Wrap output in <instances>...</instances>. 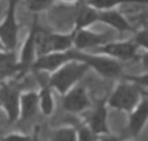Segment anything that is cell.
Returning <instances> with one entry per match:
<instances>
[{
    "instance_id": "6da1fadb",
    "label": "cell",
    "mask_w": 148,
    "mask_h": 141,
    "mask_svg": "<svg viewBox=\"0 0 148 141\" xmlns=\"http://www.w3.org/2000/svg\"><path fill=\"white\" fill-rule=\"evenodd\" d=\"M90 71V67L81 61H70L62 65L55 73L49 74L48 84L52 89L57 91L61 96L78 85L81 80Z\"/></svg>"
},
{
    "instance_id": "7a4b0ae2",
    "label": "cell",
    "mask_w": 148,
    "mask_h": 141,
    "mask_svg": "<svg viewBox=\"0 0 148 141\" xmlns=\"http://www.w3.org/2000/svg\"><path fill=\"white\" fill-rule=\"evenodd\" d=\"M142 97H143V91L138 85L125 79H120L112 92L107 96V106L113 110L129 114L140 102Z\"/></svg>"
},
{
    "instance_id": "3957f363",
    "label": "cell",
    "mask_w": 148,
    "mask_h": 141,
    "mask_svg": "<svg viewBox=\"0 0 148 141\" xmlns=\"http://www.w3.org/2000/svg\"><path fill=\"white\" fill-rule=\"evenodd\" d=\"M75 61H81L104 79H121L123 75V64L104 54L91 52H79L75 49Z\"/></svg>"
},
{
    "instance_id": "277c9868",
    "label": "cell",
    "mask_w": 148,
    "mask_h": 141,
    "mask_svg": "<svg viewBox=\"0 0 148 141\" xmlns=\"http://www.w3.org/2000/svg\"><path fill=\"white\" fill-rule=\"evenodd\" d=\"M74 31L53 33L39 26L36 34V56L40 57L49 53H62L73 49Z\"/></svg>"
},
{
    "instance_id": "5b68a950",
    "label": "cell",
    "mask_w": 148,
    "mask_h": 141,
    "mask_svg": "<svg viewBox=\"0 0 148 141\" xmlns=\"http://www.w3.org/2000/svg\"><path fill=\"white\" fill-rule=\"evenodd\" d=\"M20 0H8L7 9L0 21V40L5 51L13 52L18 44L20 25L17 21V5Z\"/></svg>"
},
{
    "instance_id": "8992f818",
    "label": "cell",
    "mask_w": 148,
    "mask_h": 141,
    "mask_svg": "<svg viewBox=\"0 0 148 141\" xmlns=\"http://www.w3.org/2000/svg\"><path fill=\"white\" fill-rule=\"evenodd\" d=\"M139 47L133 38L125 39V40H112L105 43L104 45L99 47V48L91 51V53L96 54H104L110 58L116 60L120 62H130V61H136L140 58L139 54Z\"/></svg>"
},
{
    "instance_id": "52a82bcc",
    "label": "cell",
    "mask_w": 148,
    "mask_h": 141,
    "mask_svg": "<svg viewBox=\"0 0 148 141\" xmlns=\"http://www.w3.org/2000/svg\"><path fill=\"white\" fill-rule=\"evenodd\" d=\"M108 110L109 108L107 106V96L97 98V100L92 101V106L86 111L87 114L83 119L84 123L100 137L110 135Z\"/></svg>"
},
{
    "instance_id": "ba28073f",
    "label": "cell",
    "mask_w": 148,
    "mask_h": 141,
    "mask_svg": "<svg viewBox=\"0 0 148 141\" xmlns=\"http://www.w3.org/2000/svg\"><path fill=\"white\" fill-rule=\"evenodd\" d=\"M39 26L40 25L38 23V16H35L30 28H29L27 35L22 43L20 54H18V65H20L21 75L25 74L27 70H30L35 60L38 58L36 56V34H38Z\"/></svg>"
},
{
    "instance_id": "9c48e42d",
    "label": "cell",
    "mask_w": 148,
    "mask_h": 141,
    "mask_svg": "<svg viewBox=\"0 0 148 141\" xmlns=\"http://www.w3.org/2000/svg\"><path fill=\"white\" fill-rule=\"evenodd\" d=\"M62 109L70 114H83L92 106V100L86 87L78 84L62 96Z\"/></svg>"
},
{
    "instance_id": "30bf717a",
    "label": "cell",
    "mask_w": 148,
    "mask_h": 141,
    "mask_svg": "<svg viewBox=\"0 0 148 141\" xmlns=\"http://www.w3.org/2000/svg\"><path fill=\"white\" fill-rule=\"evenodd\" d=\"M74 44L73 48L79 52L94 51L99 47L104 45L108 41H112L113 38L108 35V33H96L91 28H81V30H74Z\"/></svg>"
},
{
    "instance_id": "8fae6325",
    "label": "cell",
    "mask_w": 148,
    "mask_h": 141,
    "mask_svg": "<svg viewBox=\"0 0 148 141\" xmlns=\"http://www.w3.org/2000/svg\"><path fill=\"white\" fill-rule=\"evenodd\" d=\"M148 123V97L143 93L140 102L134 108L133 111L127 114L126 135L133 140H136L143 132L144 127Z\"/></svg>"
},
{
    "instance_id": "7c38bea8",
    "label": "cell",
    "mask_w": 148,
    "mask_h": 141,
    "mask_svg": "<svg viewBox=\"0 0 148 141\" xmlns=\"http://www.w3.org/2000/svg\"><path fill=\"white\" fill-rule=\"evenodd\" d=\"M70 61H75V49L74 48L68 52H62V53H49L38 57L31 69L36 73L52 74L57 69H60L62 65Z\"/></svg>"
},
{
    "instance_id": "4fadbf2b",
    "label": "cell",
    "mask_w": 148,
    "mask_h": 141,
    "mask_svg": "<svg viewBox=\"0 0 148 141\" xmlns=\"http://www.w3.org/2000/svg\"><path fill=\"white\" fill-rule=\"evenodd\" d=\"M99 22L109 26L114 31L120 34L123 33H135L136 28L131 23V21L121 12L120 9H108L99 12Z\"/></svg>"
},
{
    "instance_id": "5bb4252c",
    "label": "cell",
    "mask_w": 148,
    "mask_h": 141,
    "mask_svg": "<svg viewBox=\"0 0 148 141\" xmlns=\"http://www.w3.org/2000/svg\"><path fill=\"white\" fill-rule=\"evenodd\" d=\"M20 95L21 92L17 88L4 84V98L1 108H4L9 122L20 119Z\"/></svg>"
},
{
    "instance_id": "9a60e30c",
    "label": "cell",
    "mask_w": 148,
    "mask_h": 141,
    "mask_svg": "<svg viewBox=\"0 0 148 141\" xmlns=\"http://www.w3.org/2000/svg\"><path fill=\"white\" fill-rule=\"evenodd\" d=\"M39 109V97L35 91H25L20 95V118L22 121L33 118Z\"/></svg>"
},
{
    "instance_id": "2e32d148",
    "label": "cell",
    "mask_w": 148,
    "mask_h": 141,
    "mask_svg": "<svg viewBox=\"0 0 148 141\" xmlns=\"http://www.w3.org/2000/svg\"><path fill=\"white\" fill-rule=\"evenodd\" d=\"M82 3V1H81ZM99 22V10L86 5L82 3L79 8L77 9L75 18H74V30L81 28H90L94 23Z\"/></svg>"
},
{
    "instance_id": "e0dca14e",
    "label": "cell",
    "mask_w": 148,
    "mask_h": 141,
    "mask_svg": "<svg viewBox=\"0 0 148 141\" xmlns=\"http://www.w3.org/2000/svg\"><path fill=\"white\" fill-rule=\"evenodd\" d=\"M20 74L21 70L18 65V56L14 54V51L0 52V80Z\"/></svg>"
},
{
    "instance_id": "ac0fdd59",
    "label": "cell",
    "mask_w": 148,
    "mask_h": 141,
    "mask_svg": "<svg viewBox=\"0 0 148 141\" xmlns=\"http://www.w3.org/2000/svg\"><path fill=\"white\" fill-rule=\"evenodd\" d=\"M86 5L94 8L96 10H108V9H117L121 5L126 4H143L148 5V0H82Z\"/></svg>"
},
{
    "instance_id": "d6986e66",
    "label": "cell",
    "mask_w": 148,
    "mask_h": 141,
    "mask_svg": "<svg viewBox=\"0 0 148 141\" xmlns=\"http://www.w3.org/2000/svg\"><path fill=\"white\" fill-rule=\"evenodd\" d=\"M39 97V109L44 115H51L55 111V98L52 93V88L49 87L48 80L47 83H43L40 89L38 91Z\"/></svg>"
},
{
    "instance_id": "ffe728a7",
    "label": "cell",
    "mask_w": 148,
    "mask_h": 141,
    "mask_svg": "<svg viewBox=\"0 0 148 141\" xmlns=\"http://www.w3.org/2000/svg\"><path fill=\"white\" fill-rule=\"evenodd\" d=\"M49 141H77V132L74 126H64L55 129Z\"/></svg>"
},
{
    "instance_id": "44dd1931",
    "label": "cell",
    "mask_w": 148,
    "mask_h": 141,
    "mask_svg": "<svg viewBox=\"0 0 148 141\" xmlns=\"http://www.w3.org/2000/svg\"><path fill=\"white\" fill-rule=\"evenodd\" d=\"M22 1L26 8L36 16L38 13L46 12L49 8H52L56 0H22Z\"/></svg>"
},
{
    "instance_id": "7402d4cb",
    "label": "cell",
    "mask_w": 148,
    "mask_h": 141,
    "mask_svg": "<svg viewBox=\"0 0 148 141\" xmlns=\"http://www.w3.org/2000/svg\"><path fill=\"white\" fill-rule=\"evenodd\" d=\"M77 132V141H99L100 136H97L84 122L79 123L78 126H74Z\"/></svg>"
},
{
    "instance_id": "603a6c76",
    "label": "cell",
    "mask_w": 148,
    "mask_h": 141,
    "mask_svg": "<svg viewBox=\"0 0 148 141\" xmlns=\"http://www.w3.org/2000/svg\"><path fill=\"white\" fill-rule=\"evenodd\" d=\"M121 79H125L127 82L134 83L142 91L148 92V71L143 73V74H123Z\"/></svg>"
},
{
    "instance_id": "cb8c5ba5",
    "label": "cell",
    "mask_w": 148,
    "mask_h": 141,
    "mask_svg": "<svg viewBox=\"0 0 148 141\" xmlns=\"http://www.w3.org/2000/svg\"><path fill=\"white\" fill-rule=\"evenodd\" d=\"M133 40L138 44L139 48H143L146 49V52H148V26L136 28V31L134 33Z\"/></svg>"
},
{
    "instance_id": "d4e9b609",
    "label": "cell",
    "mask_w": 148,
    "mask_h": 141,
    "mask_svg": "<svg viewBox=\"0 0 148 141\" xmlns=\"http://www.w3.org/2000/svg\"><path fill=\"white\" fill-rule=\"evenodd\" d=\"M36 140H38V135L36 134L34 137L26 136V135H20V134H12L3 139V141H36Z\"/></svg>"
},
{
    "instance_id": "484cf974",
    "label": "cell",
    "mask_w": 148,
    "mask_h": 141,
    "mask_svg": "<svg viewBox=\"0 0 148 141\" xmlns=\"http://www.w3.org/2000/svg\"><path fill=\"white\" fill-rule=\"evenodd\" d=\"M129 20H130V21H131V20L139 21V22H143L144 26H147V25H148V7H147L142 13H139V14H136V16H134V17L129 18Z\"/></svg>"
},
{
    "instance_id": "4316f807",
    "label": "cell",
    "mask_w": 148,
    "mask_h": 141,
    "mask_svg": "<svg viewBox=\"0 0 148 141\" xmlns=\"http://www.w3.org/2000/svg\"><path fill=\"white\" fill-rule=\"evenodd\" d=\"M140 62H142V65H143V67H144V70L146 71H148V52H146V53H143V54H140Z\"/></svg>"
},
{
    "instance_id": "83f0119b",
    "label": "cell",
    "mask_w": 148,
    "mask_h": 141,
    "mask_svg": "<svg viewBox=\"0 0 148 141\" xmlns=\"http://www.w3.org/2000/svg\"><path fill=\"white\" fill-rule=\"evenodd\" d=\"M57 1L61 3V4H64V5H66V7H72V5L79 4L82 0H57Z\"/></svg>"
},
{
    "instance_id": "f1b7e54d",
    "label": "cell",
    "mask_w": 148,
    "mask_h": 141,
    "mask_svg": "<svg viewBox=\"0 0 148 141\" xmlns=\"http://www.w3.org/2000/svg\"><path fill=\"white\" fill-rule=\"evenodd\" d=\"M99 141H120V140H118L117 137L112 136V135H107V136L100 137V140H99Z\"/></svg>"
},
{
    "instance_id": "f546056e",
    "label": "cell",
    "mask_w": 148,
    "mask_h": 141,
    "mask_svg": "<svg viewBox=\"0 0 148 141\" xmlns=\"http://www.w3.org/2000/svg\"><path fill=\"white\" fill-rule=\"evenodd\" d=\"M3 98H4V84L0 83V108L3 106Z\"/></svg>"
},
{
    "instance_id": "4dcf8cb0",
    "label": "cell",
    "mask_w": 148,
    "mask_h": 141,
    "mask_svg": "<svg viewBox=\"0 0 148 141\" xmlns=\"http://www.w3.org/2000/svg\"><path fill=\"white\" fill-rule=\"evenodd\" d=\"M3 51H5V48H4V45H3L1 40H0V52H3Z\"/></svg>"
},
{
    "instance_id": "1f68e13d",
    "label": "cell",
    "mask_w": 148,
    "mask_h": 141,
    "mask_svg": "<svg viewBox=\"0 0 148 141\" xmlns=\"http://www.w3.org/2000/svg\"><path fill=\"white\" fill-rule=\"evenodd\" d=\"M143 93H144V95H146L147 97H148V92H144V91H143Z\"/></svg>"
},
{
    "instance_id": "d6a6232c",
    "label": "cell",
    "mask_w": 148,
    "mask_h": 141,
    "mask_svg": "<svg viewBox=\"0 0 148 141\" xmlns=\"http://www.w3.org/2000/svg\"><path fill=\"white\" fill-rule=\"evenodd\" d=\"M129 141H138V140H129Z\"/></svg>"
},
{
    "instance_id": "836d02e7",
    "label": "cell",
    "mask_w": 148,
    "mask_h": 141,
    "mask_svg": "<svg viewBox=\"0 0 148 141\" xmlns=\"http://www.w3.org/2000/svg\"><path fill=\"white\" fill-rule=\"evenodd\" d=\"M36 141H38V140H36Z\"/></svg>"
}]
</instances>
